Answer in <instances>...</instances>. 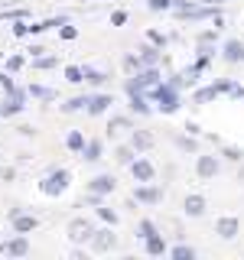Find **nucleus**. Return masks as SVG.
Returning <instances> with one entry per match:
<instances>
[{
	"mask_svg": "<svg viewBox=\"0 0 244 260\" xmlns=\"http://www.w3.org/2000/svg\"><path fill=\"white\" fill-rule=\"evenodd\" d=\"M146 98H150L153 104H160L163 114H176V111H179V91H173L166 81H160V85L146 88Z\"/></svg>",
	"mask_w": 244,
	"mask_h": 260,
	"instance_id": "f257e3e1",
	"label": "nucleus"
},
{
	"mask_svg": "<svg viewBox=\"0 0 244 260\" xmlns=\"http://www.w3.org/2000/svg\"><path fill=\"white\" fill-rule=\"evenodd\" d=\"M72 185V173L69 169H52L49 176H43V182H39V192L49 195V199H59L65 195V189Z\"/></svg>",
	"mask_w": 244,
	"mask_h": 260,
	"instance_id": "f03ea898",
	"label": "nucleus"
},
{
	"mask_svg": "<svg viewBox=\"0 0 244 260\" xmlns=\"http://www.w3.org/2000/svg\"><path fill=\"white\" fill-rule=\"evenodd\" d=\"M117 247V234H114V224L108 228H95V238H92V250L95 254H108V250Z\"/></svg>",
	"mask_w": 244,
	"mask_h": 260,
	"instance_id": "7ed1b4c3",
	"label": "nucleus"
},
{
	"mask_svg": "<svg viewBox=\"0 0 244 260\" xmlns=\"http://www.w3.org/2000/svg\"><path fill=\"white\" fill-rule=\"evenodd\" d=\"M92 238H95V224L88 221V218L69 221V241L72 244H92Z\"/></svg>",
	"mask_w": 244,
	"mask_h": 260,
	"instance_id": "20e7f679",
	"label": "nucleus"
},
{
	"mask_svg": "<svg viewBox=\"0 0 244 260\" xmlns=\"http://www.w3.org/2000/svg\"><path fill=\"white\" fill-rule=\"evenodd\" d=\"M134 199H137V205H160L163 202V189L160 185H150V182H137V189H134Z\"/></svg>",
	"mask_w": 244,
	"mask_h": 260,
	"instance_id": "39448f33",
	"label": "nucleus"
},
{
	"mask_svg": "<svg viewBox=\"0 0 244 260\" xmlns=\"http://www.w3.org/2000/svg\"><path fill=\"white\" fill-rule=\"evenodd\" d=\"M153 176H157V166L146 156H137L130 162V179H134V182H153Z\"/></svg>",
	"mask_w": 244,
	"mask_h": 260,
	"instance_id": "423d86ee",
	"label": "nucleus"
},
{
	"mask_svg": "<svg viewBox=\"0 0 244 260\" xmlns=\"http://www.w3.org/2000/svg\"><path fill=\"white\" fill-rule=\"evenodd\" d=\"M0 250H4V257H26V254H29V241H26V234H16V238L4 241V244H0Z\"/></svg>",
	"mask_w": 244,
	"mask_h": 260,
	"instance_id": "0eeeda50",
	"label": "nucleus"
},
{
	"mask_svg": "<svg viewBox=\"0 0 244 260\" xmlns=\"http://www.w3.org/2000/svg\"><path fill=\"white\" fill-rule=\"evenodd\" d=\"M195 173H199L202 179H215L218 173H222V159H218V156H205V153H202V156L195 159Z\"/></svg>",
	"mask_w": 244,
	"mask_h": 260,
	"instance_id": "6e6552de",
	"label": "nucleus"
},
{
	"mask_svg": "<svg viewBox=\"0 0 244 260\" xmlns=\"http://www.w3.org/2000/svg\"><path fill=\"white\" fill-rule=\"evenodd\" d=\"M238 231H241V221H238V218H231V215H225V218H218V221H215V234H218V238H225V241L238 238Z\"/></svg>",
	"mask_w": 244,
	"mask_h": 260,
	"instance_id": "1a4fd4ad",
	"label": "nucleus"
},
{
	"mask_svg": "<svg viewBox=\"0 0 244 260\" xmlns=\"http://www.w3.org/2000/svg\"><path fill=\"white\" fill-rule=\"evenodd\" d=\"M114 189H117V179L111 173H101V176H95L92 182H88V192H98V195H111Z\"/></svg>",
	"mask_w": 244,
	"mask_h": 260,
	"instance_id": "9d476101",
	"label": "nucleus"
},
{
	"mask_svg": "<svg viewBox=\"0 0 244 260\" xmlns=\"http://www.w3.org/2000/svg\"><path fill=\"white\" fill-rule=\"evenodd\" d=\"M182 208H186V215L189 218H202L205 215V195H199V192H192V195H186V202H182Z\"/></svg>",
	"mask_w": 244,
	"mask_h": 260,
	"instance_id": "9b49d317",
	"label": "nucleus"
},
{
	"mask_svg": "<svg viewBox=\"0 0 244 260\" xmlns=\"http://www.w3.org/2000/svg\"><path fill=\"white\" fill-rule=\"evenodd\" d=\"M111 104H114V98H111V94H98V91H95L92 98H88V108H85V111L92 114V117H98V114H104V111L111 108Z\"/></svg>",
	"mask_w": 244,
	"mask_h": 260,
	"instance_id": "f8f14e48",
	"label": "nucleus"
},
{
	"mask_svg": "<svg viewBox=\"0 0 244 260\" xmlns=\"http://www.w3.org/2000/svg\"><path fill=\"white\" fill-rule=\"evenodd\" d=\"M10 221H13V231L16 234H29V231H36V228H39V218L26 215V211H20V215L10 218Z\"/></svg>",
	"mask_w": 244,
	"mask_h": 260,
	"instance_id": "ddd939ff",
	"label": "nucleus"
},
{
	"mask_svg": "<svg viewBox=\"0 0 244 260\" xmlns=\"http://www.w3.org/2000/svg\"><path fill=\"white\" fill-rule=\"evenodd\" d=\"M160 69H157V65H143V69L140 72H137V81H140V85L143 88H153V85H160Z\"/></svg>",
	"mask_w": 244,
	"mask_h": 260,
	"instance_id": "4468645a",
	"label": "nucleus"
},
{
	"mask_svg": "<svg viewBox=\"0 0 244 260\" xmlns=\"http://www.w3.org/2000/svg\"><path fill=\"white\" fill-rule=\"evenodd\" d=\"M130 146H134L137 153H146L153 146V137L146 134V130H130Z\"/></svg>",
	"mask_w": 244,
	"mask_h": 260,
	"instance_id": "2eb2a0df",
	"label": "nucleus"
},
{
	"mask_svg": "<svg viewBox=\"0 0 244 260\" xmlns=\"http://www.w3.org/2000/svg\"><path fill=\"white\" fill-rule=\"evenodd\" d=\"M101 156H104V143L101 140H88L85 150H81V159H85V162H98Z\"/></svg>",
	"mask_w": 244,
	"mask_h": 260,
	"instance_id": "dca6fc26",
	"label": "nucleus"
},
{
	"mask_svg": "<svg viewBox=\"0 0 244 260\" xmlns=\"http://www.w3.org/2000/svg\"><path fill=\"white\" fill-rule=\"evenodd\" d=\"M150 111H153V101L146 94H130V114H140L143 117V114H150Z\"/></svg>",
	"mask_w": 244,
	"mask_h": 260,
	"instance_id": "f3484780",
	"label": "nucleus"
},
{
	"mask_svg": "<svg viewBox=\"0 0 244 260\" xmlns=\"http://www.w3.org/2000/svg\"><path fill=\"white\" fill-rule=\"evenodd\" d=\"M222 55H225L228 62H244V46L238 43V39H228L225 49H222Z\"/></svg>",
	"mask_w": 244,
	"mask_h": 260,
	"instance_id": "a211bd4d",
	"label": "nucleus"
},
{
	"mask_svg": "<svg viewBox=\"0 0 244 260\" xmlns=\"http://www.w3.org/2000/svg\"><path fill=\"white\" fill-rule=\"evenodd\" d=\"M130 127H134V120H130L127 114H117V117L108 120V134H111V137H117L120 130H130Z\"/></svg>",
	"mask_w": 244,
	"mask_h": 260,
	"instance_id": "6ab92c4d",
	"label": "nucleus"
},
{
	"mask_svg": "<svg viewBox=\"0 0 244 260\" xmlns=\"http://www.w3.org/2000/svg\"><path fill=\"white\" fill-rule=\"evenodd\" d=\"M143 244H146V254H150V257H163V254H166V241H163L160 234H153V238H146Z\"/></svg>",
	"mask_w": 244,
	"mask_h": 260,
	"instance_id": "aec40b11",
	"label": "nucleus"
},
{
	"mask_svg": "<svg viewBox=\"0 0 244 260\" xmlns=\"http://www.w3.org/2000/svg\"><path fill=\"white\" fill-rule=\"evenodd\" d=\"M215 98H218V88H215V85H208V88H195L192 104H208V101H215Z\"/></svg>",
	"mask_w": 244,
	"mask_h": 260,
	"instance_id": "412c9836",
	"label": "nucleus"
},
{
	"mask_svg": "<svg viewBox=\"0 0 244 260\" xmlns=\"http://www.w3.org/2000/svg\"><path fill=\"white\" fill-rule=\"evenodd\" d=\"M85 143H88V140H85V137L78 134V130H72V134L65 137V146H69L72 153H81V150H85Z\"/></svg>",
	"mask_w": 244,
	"mask_h": 260,
	"instance_id": "4be33fe9",
	"label": "nucleus"
},
{
	"mask_svg": "<svg viewBox=\"0 0 244 260\" xmlns=\"http://www.w3.org/2000/svg\"><path fill=\"white\" fill-rule=\"evenodd\" d=\"M153 234H160V231H157V224H153L150 218H140V224H137V238L146 241V238H153Z\"/></svg>",
	"mask_w": 244,
	"mask_h": 260,
	"instance_id": "5701e85b",
	"label": "nucleus"
},
{
	"mask_svg": "<svg viewBox=\"0 0 244 260\" xmlns=\"http://www.w3.org/2000/svg\"><path fill=\"white\" fill-rule=\"evenodd\" d=\"M29 94L39 98V101H55V91L49 85H29Z\"/></svg>",
	"mask_w": 244,
	"mask_h": 260,
	"instance_id": "b1692460",
	"label": "nucleus"
},
{
	"mask_svg": "<svg viewBox=\"0 0 244 260\" xmlns=\"http://www.w3.org/2000/svg\"><path fill=\"white\" fill-rule=\"evenodd\" d=\"M140 62L143 65H157L160 62V46H143L140 49Z\"/></svg>",
	"mask_w": 244,
	"mask_h": 260,
	"instance_id": "393cba45",
	"label": "nucleus"
},
{
	"mask_svg": "<svg viewBox=\"0 0 244 260\" xmlns=\"http://www.w3.org/2000/svg\"><path fill=\"white\" fill-rule=\"evenodd\" d=\"M114 156H117L120 166H130V162L137 159V150H134V146H117V153H114Z\"/></svg>",
	"mask_w": 244,
	"mask_h": 260,
	"instance_id": "a878e982",
	"label": "nucleus"
},
{
	"mask_svg": "<svg viewBox=\"0 0 244 260\" xmlns=\"http://www.w3.org/2000/svg\"><path fill=\"white\" fill-rule=\"evenodd\" d=\"M98 218H101L104 224H120V215L114 208H108V205H98Z\"/></svg>",
	"mask_w": 244,
	"mask_h": 260,
	"instance_id": "bb28decb",
	"label": "nucleus"
},
{
	"mask_svg": "<svg viewBox=\"0 0 244 260\" xmlns=\"http://www.w3.org/2000/svg\"><path fill=\"white\" fill-rule=\"evenodd\" d=\"M85 108H88V98H81V94H78V98H69V101L62 104V111H65V114H72V111H85Z\"/></svg>",
	"mask_w": 244,
	"mask_h": 260,
	"instance_id": "cd10ccee",
	"label": "nucleus"
},
{
	"mask_svg": "<svg viewBox=\"0 0 244 260\" xmlns=\"http://www.w3.org/2000/svg\"><path fill=\"white\" fill-rule=\"evenodd\" d=\"M169 254H173V260H195V250H192V247H186V244H176Z\"/></svg>",
	"mask_w": 244,
	"mask_h": 260,
	"instance_id": "c85d7f7f",
	"label": "nucleus"
},
{
	"mask_svg": "<svg viewBox=\"0 0 244 260\" xmlns=\"http://www.w3.org/2000/svg\"><path fill=\"white\" fill-rule=\"evenodd\" d=\"M33 69L49 72V69H55V59H52V55H33Z\"/></svg>",
	"mask_w": 244,
	"mask_h": 260,
	"instance_id": "c756f323",
	"label": "nucleus"
},
{
	"mask_svg": "<svg viewBox=\"0 0 244 260\" xmlns=\"http://www.w3.org/2000/svg\"><path fill=\"white\" fill-rule=\"evenodd\" d=\"M23 111V104H16L13 98H7L4 104H0V117H13V114H20Z\"/></svg>",
	"mask_w": 244,
	"mask_h": 260,
	"instance_id": "7c9ffc66",
	"label": "nucleus"
},
{
	"mask_svg": "<svg viewBox=\"0 0 244 260\" xmlns=\"http://www.w3.org/2000/svg\"><path fill=\"white\" fill-rule=\"evenodd\" d=\"M146 7H150L153 13H166V10L176 7V0H146Z\"/></svg>",
	"mask_w": 244,
	"mask_h": 260,
	"instance_id": "2f4dec72",
	"label": "nucleus"
},
{
	"mask_svg": "<svg viewBox=\"0 0 244 260\" xmlns=\"http://www.w3.org/2000/svg\"><path fill=\"white\" fill-rule=\"evenodd\" d=\"M85 81L88 85H104V81H108V75H104V72H98V69H85Z\"/></svg>",
	"mask_w": 244,
	"mask_h": 260,
	"instance_id": "473e14b6",
	"label": "nucleus"
},
{
	"mask_svg": "<svg viewBox=\"0 0 244 260\" xmlns=\"http://www.w3.org/2000/svg\"><path fill=\"white\" fill-rule=\"evenodd\" d=\"M65 78H69L72 85H81V81H85V69H78V65H69V69H65Z\"/></svg>",
	"mask_w": 244,
	"mask_h": 260,
	"instance_id": "72a5a7b5",
	"label": "nucleus"
},
{
	"mask_svg": "<svg viewBox=\"0 0 244 260\" xmlns=\"http://www.w3.org/2000/svg\"><path fill=\"white\" fill-rule=\"evenodd\" d=\"M176 146H179V150H186V153H195V150H199L195 140H192V134L189 137H176Z\"/></svg>",
	"mask_w": 244,
	"mask_h": 260,
	"instance_id": "f704fd0d",
	"label": "nucleus"
},
{
	"mask_svg": "<svg viewBox=\"0 0 244 260\" xmlns=\"http://www.w3.org/2000/svg\"><path fill=\"white\" fill-rule=\"evenodd\" d=\"M13 72H0V91H7V94H10L13 91Z\"/></svg>",
	"mask_w": 244,
	"mask_h": 260,
	"instance_id": "c9c22d12",
	"label": "nucleus"
},
{
	"mask_svg": "<svg viewBox=\"0 0 244 260\" xmlns=\"http://www.w3.org/2000/svg\"><path fill=\"white\" fill-rule=\"evenodd\" d=\"M124 69H127V72H140V69H143L140 55H124Z\"/></svg>",
	"mask_w": 244,
	"mask_h": 260,
	"instance_id": "e433bc0d",
	"label": "nucleus"
},
{
	"mask_svg": "<svg viewBox=\"0 0 244 260\" xmlns=\"http://www.w3.org/2000/svg\"><path fill=\"white\" fill-rule=\"evenodd\" d=\"M222 156H228L231 162H241V159H244V153H241V146H225Z\"/></svg>",
	"mask_w": 244,
	"mask_h": 260,
	"instance_id": "4c0bfd02",
	"label": "nucleus"
},
{
	"mask_svg": "<svg viewBox=\"0 0 244 260\" xmlns=\"http://www.w3.org/2000/svg\"><path fill=\"white\" fill-rule=\"evenodd\" d=\"M10 32H13L16 39H23V36H26V32H29V26H26V20H13V26H10Z\"/></svg>",
	"mask_w": 244,
	"mask_h": 260,
	"instance_id": "58836bf2",
	"label": "nucleus"
},
{
	"mask_svg": "<svg viewBox=\"0 0 244 260\" xmlns=\"http://www.w3.org/2000/svg\"><path fill=\"white\" fill-rule=\"evenodd\" d=\"M23 65H26V59H23V55H10V59H7V72H20Z\"/></svg>",
	"mask_w": 244,
	"mask_h": 260,
	"instance_id": "ea45409f",
	"label": "nucleus"
},
{
	"mask_svg": "<svg viewBox=\"0 0 244 260\" xmlns=\"http://www.w3.org/2000/svg\"><path fill=\"white\" fill-rule=\"evenodd\" d=\"M0 16H4V20H26V10H23V7H20V10H4V13H0Z\"/></svg>",
	"mask_w": 244,
	"mask_h": 260,
	"instance_id": "a19ab883",
	"label": "nucleus"
},
{
	"mask_svg": "<svg viewBox=\"0 0 244 260\" xmlns=\"http://www.w3.org/2000/svg\"><path fill=\"white\" fill-rule=\"evenodd\" d=\"M146 43H153V46H166V36H163V32H157V29H150V32H146Z\"/></svg>",
	"mask_w": 244,
	"mask_h": 260,
	"instance_id": "79ce46f5",
	"label": "nucleus"
},
{
	"mask_svg": "<svg viewBox=\"0 0 244 260\" xmlns=\"http://www.w3.org/2000/svg\"><path fill=\"white\" fill-rule=\"evenodd\" d=\"M59 36H62V39H75V36H78V29H75V26H72V23H62V29H59Z\"/></svg>",
	"mask_w": 244,
	"mask_h": 260,
	"instance_id": "37998d69",
	"label": "nucleus"
},
{
	"mask_svg": "<svg viewBox=\"0 0 244 260\" xmlns=\"http://www.w3.org/2000/svg\"><path fill=\"white\" fill-rule=\"evenodd\" d=\"M111 23H114V26H124V23H127V10H114L111 13Z\"/></svg>",
	"mask_w": 244,
	"mask_h": 260,
	"instance_id": "c03bdc74",
	"label": "nucleus"
},
{
	"mask_svg": "<svg viewBox=\"0 0 244 260\" xmlns=\"http://www.w3.org/2000/svg\"><path fill=\"white\" fill-rule=\"evenodd\" d=\"M43 23H46V29H55V26L65 23V16H49V20H43Z\"/></svg>",
	"mask_w": 244,
	"mask_h": 260,
	"instance_id": "a18cd8bd",
	"label": "nucleus"
},
{
	"mask_svg": "<svg viewBox=\"0 0 244 260\" xmlns=\"http://www.w3.org/2000/svg\"><path fill=\"white\" fill-rule=\"evenodd\" d=\"M29 32H33V36H39V32H46V23H43V20H39V23H29Z\"/></svg>",
	"mask_w": 244,
	"mask_h": 260,
	"instance_id": "49530a36",
	"label": "nucleus"
},
{
	"mask_svg": "<svg viewBox=\"0 0 244 260\" xmlns=\"http://www.w3.org/2000/svg\"><path fill=\"white\" fill-rule=\"evenodd\" d=\"M199 43H215V29H205V32L199 36Z\"/></svg>",
	"mask_w": 244,
	"mask_h": 260,
	"instance_id": "de8ad7c7",
	"label": "nucleus"
},
{
	"mask_svg": "<svg viewBox=\"0 0 244 260\" xmlns=\"http://www.w3.org/2000/svg\"><path fill=\"white\" fill-rule=\"evenodd\" d=\"M186 130H189L192 137H195V134H202V130H199V124H195V120H189V124H186Z\"/></svg>",
	"mask_w": 244,
	"mask_h": 260,
	"instance_id": "09e8293b",
	"label": "nucleus"
},
{
	"mask_svg": "<svg viewBox=\"0 0 244 260\" xmlns=\"http://www.w3.org/2000/svg\"><path fill=\"white\" fill-rule=\"evenodd\" d=\"M202 4H225V0H202Z\"/></svg>",
	"mask_w": 244,
	"mask_h": 260,
	"instance_id": "8fccbe9b",
	"label": "nucleus"
}]
</instances>
